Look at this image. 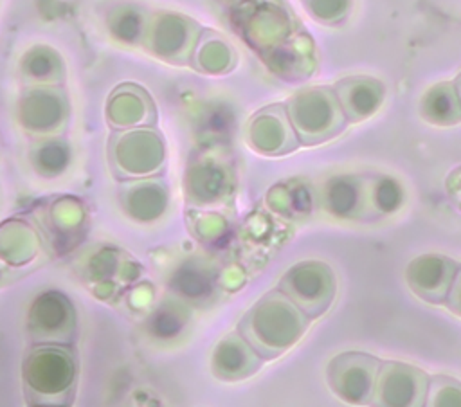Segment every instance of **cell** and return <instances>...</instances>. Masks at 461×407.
I'll list each match as a JSON object with an SVG mask.
<instances>
[{"label": "cell", "instance_id": "cell-1", "mask_svg": "<svg viewBox=\"0 0 461 407\" xmlns=\"http://www.w3.org/2000/svg\"><path fill=\"white\" fill-rule=\"evenodd\" d=\"M312 319L279 288L263 294L240 319L238 331L265 358L272 360L294 348Z\"/></svg>", "mask_w": 461, "mask_h": 407}, {"label": "cell", "instance_id": "cell-2", "mask_svg": "<svg viewBox=\"0 0 461 407\" xmlns=\"http://www.w3.org/2000/svg\"><path fill=\"white\" fill-rule=\"evenodd\" d=\"M22 384L29 403H68L77 384V358L68 344H34L22 364Z\"/></svg>", "mask_w": 461, "mask_h": 407}, {"label": "cell", "instance_id": "cell-3", "mask_svg": "<svg viewBox=\"0 0 461 407\" xmlns=\"http://www.w3.org/2000/svg\"><path fill=\"white\" fill-rule=\"evenodd\" d=\"M106 157L119 180L162 175L167 164L166 140L155 126L113 130L108 137Z\"/></svg>", "mask_w": 461, "mask_h": 407}, {"label": "cell", "instance_id": "cell-4", "mask_svg": "<svg viewBox=\"0 0 461 407\" xmlns=\"http://www.w3.org/2000/svg\"><path fill=\"white\" fill-rule=\"evenodd\" d=\"M286 112L303 146H315L339 137L346 126V113L333 86H306L286 101Z\"/></svg>", "mask_w": 461, "mask_h": 407}, {"label": "cell", "instance_id": "cell-5", "mask_svg": "<svg viewBox=\"0 0 461 407\" xmlns=\"http://www.w3.org/2000/svg\"><path fill=\"white\" fill-rule=\"evenodd\" d=\"M277 288L286 294L310 319L328 312L337 295L335 270L319 259L292 265L279 279Z\"/></svg>", "mask_w": 461, "mask_h": 407}, {"label": "cell", "instance_id": "cell-6", "mask_svg": "<svg viewBox=\"0 0 461 407\" xmlns=\"http://www.w3.org/2000/svg\"><path fill=\"white\" fill-rule=\"evenodd\" d=\"M68 119L70 103L63 85H27L16 101V121L29 135H59Z\"/></svg>", "mask_w": 461, "mask_h": 407}, {"label": "cell", "instance_id": "cell-7", "mask_svg": "<svg viewBox=\"0 0 461 407\" xmlns=\"http://www.w3.org/2000/svg\"><path fill=\"white\" fill-rule=\"evenodd\" d=\"M200 34L202 27L193 18L176 11H157L149 16L142 45L160 61L189 65Z\"/></svg>", "mask_w": 461, "mask_h": 407}, {"label": "cell", "instance_id": "cell-8", "mask_svg": "<svg viewBox=\"0 0 461 407\" xmlns=\"http://www.w3.org/2000/svg\"><path fill=\"white\" fill-rule=\"evenodd\" d=\"M234 25L243 40L265 56L290 38V14L272 0H245L234 9Z\"/></svg>", "mask_w": 461, "mask_h": 407}, {"label": "cell", "instance_id": "cell-9", "mask_svg": "<svg viewBox=\"0 0 461 407\" xmlns=\"http://www.w3.org/2000/svg\"><path fill=\"white\" fill-rule=\"evenodd\" d=\"M382 360L360 353L346 351L330 360L326 369V380L333 394L349 405L369 403L375 393L376 376Z\"/></svg>", "mask_w": 461, "mask_h": 407}, {"label": "cell", "instance_id": "cell-10", "mask_svg": "<svg viewBox=\"0 0 461 407\" xmlns=\"http://www.w3.org/2000/svg\"><path fill=\"white\" fill-rule=\"evenodd\" d=\"M77 315L70 299L58 290L38 294L27 312V331L34 344H70Z\"/></svg>", "mask_w": 461, "mask_h": 407}, {"label": "cell", "instance_id": "cell-11", "mask_svg": "<svg viewBox=\"0 0 461 407\" xmlns=\"http://www.w3.org/2000/svg\"><path fill=\"white\" fill-rule=\"evenodd\" d=\"M429 375L412 364L384 360L375 384L371 403L380 407H420L425 405Z\"/></svg>", "mask_w": 461, "mask_h": 407}, {"label": "cell", "instance_id": "cell-12", "mask_svg": "<svg viewBox=\"0 0 461 407\" xmlns=\"http://www.w3.org/2000/svg\"><path fill=\"white\" fill-rule=\"evenodd\" d=\"M249 148L263 157H281L295 151L301 140L292 126L286 104L276 103L258 110L245 126Z\"/></svg>", "mask_w": 461, "mask_h": 407}, {"label": "cell", "instance_id": "cell-13", "mask_svg": "<svg viewBox=\"0 0 461 407\" xmlns=\"http://www.w3.org/2000/svg\"><path fill=\"white\" fill-rule=\"evenodd\" d=\"M185 198L194 207H214L225 204L234 191V171L227 160L200 157L187 166Z\"/></svg>", "mask_w": 461, "mask_h": 407}, {"label": "cell", "instance_id": "cell-14", "mask_svg": "<svg viewBox=\"0 0 461 407\" xmlns=\"http://www.w3.org/2000/svg\"><path fill=\"white\" fill-rule=\"evenodd\" d=\"M457 263L445 254H421L405 267V283L409 290L425 303L443 304L454 283Z\"/></svg>", "mask_w": 461, "mask_h": 407}, {"label": "cell", "instance_id": "cell-15", "mask_svg": "<svg viewBox=\"0 0 461 407\" xmlns=\"http://www.w3.org/2000/svg\"><path fill=\"white\" fill-rule=\"evenodd\" d=\"M117 198L122 213L137 223L160 220L169 207V187L160 175L121 180Z\"/></svg>", "mask_w": 461, "mask_h": 407}, {"label": "cell", "instance_id": "cell-16", "mask_svg": "<svg viewBox=\"0 0 461 407\" xmlns=\"http://www.w3.org/2000/svg\"><path fill=\"white\" fill-rule=\"evenodd\" d=\"M371 176L366 175H337L324 184L322 207L339 220H367L375 218L369 204Z\"/></svg>", "mask_w": 461, "mask_h": 407}, {"label": "cell", "instance_id": "cell-17", "mask_svg": "<svg viewBox=\"0 0 461 407\" xmlns=\"http://www.w3.org/2000/svg\"><path fill=\"white\" fill-rule=\"evenodd\" d=\"M104 117L112 130L155 126L157 108L146 88L135 83H121L106 99Z\"/></svg>", "mask_w": 461, "mask_h": 407}, {"label": "cell", "instance_id": "cell-18", "mask_svg": "<svg viewBox=\"0 0 461 407\" xmlns=\"http://www.w3.org/2000/svg\"><path fill=\"white\" fill-rule=\"evenodd\" d=\"M263 362L265 358L236 330L216 342L209 358V367L221 382H240L258 373Z\"/></svg>", "mask_w": 461, "mask_h": 407}, {"label": "cell", "instance_id": "cell-19", "mask_svg": "<svg viewBox=\"0 0 461 407\" xmlns=\"http://www.w3.org/2000/svg\"><path fill=\"white\" fill-rule=\"evenodd\" d=\"M337 99L348 122H360L373 117L385 99V86L371 76H348L333 85Z\"/></svg>", "mask_w": 461, "mask_h": 407}, {"label": "cell", "instance_id": "cell-20", "mask_svg": "<svg viewBox=\"0 0 461 407\" xmlns=\"http://www.w3.org/2000/svg\"><path fill=\"white\" fill-rule=\"evenodd\" d=\"M238 63L232 43L214 29H202L191 56V67L207 76L229 74Z\"/></svg>", "mask_w": 461, "mask_h": 407}, {"label": "cell", "instance_id": "cell-21", "mask_svg": "<svg viewBox=\"0 0 461 407\" xmlns=\"http://www.w3.org/2000/svg\"><path fill=\"white\" fill-rule=\"evenodd\" d=\"M20 72L27 85H63L67 67L54 47L36 43L23 52Z\"/></svg>", "mask_w": 461, "mask_h": 407}, {"label": "cell", "instance_id": "cell-22", "mask_svg": "<svg viewBox=\"0 0 461 407\" xmlns=\"http://www.w3.org/2000/svg\"><path fill=\"white\" fill-rule=\"evenodd\" d=\"M420 115L434 126H456L461 122V99L454 81H439L429 86L420 99Z\"/></svg>", "mask_w": 461, "mask_h": 407}, {"label": "cell", "instance_id": "cell-23", "mask_svg": "<svg viewBox=\"0 0 461 407\" xmlns=\"http://www.w3.org/2000/svg\"><path fill=\"white\" fill-rule=\"evenodd\" d=\"M40 238L32 225L11 218L0 223V259L13 267H22L36 258Z\"/></svg>", "mask_w": 461, "mask_h": 407}, {"label": "cell", "instance_id": "cell-24", "mask_svg": "<svg viewBox=\"0 0 461 407\" xmlns=\"http://www.w3.org/2000/svg\"><path fill=\"white\" fill-rule=\"evenodd\" d=\"M149 16L144 7L131 2H119L106 13L108 34L122 45H139L144 40Z\"/></svg>", "mask_w": 461, "mask_h": 407}, {"label": "cell", "instance_id": "cell-25", "mask_svg": "<svg viewBox=\"0 0 461 407\" xmlns=\"http://www.w3.org/2000/svg\"><path fill=\"white\" fill-rule=\"evenodd\" d=\"M70 160H72L70 144L59 135L40 137L29 148V162L32 169L45 178H54L65 173Z\"/></svg>", "mask_w": 461, "mask_h": 407}, {"label": "cell", "instance_id": "cell-26", "mask_svg": "<svg viewBox=\"0 0 461 407\" xmlns=\"http://www.w3.org/2000/svg\"><path fill=\"white\" fill-rule=\"evenodd\" d=\"M369 204L375 216H391L405 204L403 185L387 175L371 176Z\"/></svg>", "mask_w": 461, "mask_h": 407}, {"label": "cell", "instance_id": "cell-27", "mask_svg": "<svg viewBox=\"0 0 461 407\" xmlns=\"http://www.w3.org/2000/svg\"><path fill=\"white\" fill-rule=\"evenodd\" d=\"M427 407H461V382L447 375L429 376Z\"/></svg>", "mask_w": 461, "mask_h": 407}, {"label": "cell", "instance_id": "cell-28", "mask_svg": "<svg viewBox=\"0 0 461 407\" xmlns=\"http://www.w3.org/2000/svg\"><path fill=\"white\" fill-rule=\"evenodd\" d=\"M198 265L182 267L173 277V290L187 299H202L211 290V277Z\"/></svg>", "mask_w": 461, "mask_h": 407}, {"label": "cell", "instance_id": "cell-29", "mask_svg": "<svg viewBox=\"0 0 461 407\" xmlns=\"http://www.w3.org/2000/svg\"><path fill=\"white\" fill-rule=\"evenodd\" d=\"M306 13L322 25L342 23L353 7V0H301Z\"/></svg>", "mask_w": 461, "mask_h": 407}, {"label": "cell", "instance_id": "cell-30", "mask_svg": "<svg viewBox=\"0 0 461 407\" xmlns=\"http://www.w3.org/2000/svg\"><path fill=\"white\" fill-rule=\"evenodd\" d=\"M187 321V312L184 306L180 304H162L153 317L149 319V328L155 335L162 337V339H169L175 337L178 331H182V328L185 326Z\"/></svg>", "mask_w": 461, "mask_h": 407}, {"label": "cell", "instance_id": "cell-31", "mask_svg": "<svg viewBox=\"0 0 461 407\" xmlns=\"http://www.w3.org/2000/svg\"><path fill=\"white\" fill-rule=\"evenodd\" d=\"M447 308L461 319V265L457 267V272H456V277H454V283L450 286V292L447 295V301H445Z\"/></svg>", "mask_w": 461, "mask_h": 407}, {"label": "cell", "instance_id": "cell-32", "mask_svg": "<svg viewBox=\"0 0 461 407\" xmlns=\"http://www.w3.org/2000/svg\"><path fill=\"white\" fill-rule=\"evenodd\" d=\"M447 193L452 198V202L461 209V167H456L445 180Z\"/></svg>", "mask_w": 461, "mask_h": 407}, {"label": "cell", "instance_id": "cell-33", "mask_svg": "<svg viewBox=\"0 0 461 407\" xmlns=\"http://www.w3.org/2000/svg\"><path fill=\"white\" fill-rule=\"evenodd\" d=\"M454 83H456V88H457V94H459V99H461V72L457 74V77L454 79Z\"/></svg>", "mask_w": 461, "mask_h": 407}, {"label": "cell", "instance_id": "cell-34", "mask_svg": "<svg viewBox=\"0 0 461 407\" xmlns=\"http://www.w3.org/2000/svg\"><path fill=\"white\" fill-rule=\"evenodd\" d=\"M223 4H232V5H238V4H241V2H245V0H221Z\"/></svg>", "mask_w": 461, "mask_h": 407}]
</instances>
